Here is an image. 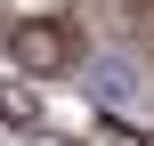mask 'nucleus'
Here are the masks:
<instances>
[{
  "mask_svg": "<svg viewBox=\"0 0 154 146\" xmlns=\"http://www.w3.org/2000/svg\"><path fill=\"white\" fill-rule=\"evenodd\" d=\"M8 57H16L24 73H65V65H73V24L32 16V24H16V33H8Z\"/></svg>",
  "mask_w": 154,
  "mask_h": 146,
  "instance_id": "obj_1",
  "label": "nucleus"
}]
</instances>
